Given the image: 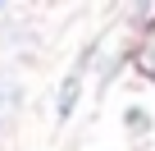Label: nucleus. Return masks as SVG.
Segmentation results:
<instances>
[{
	"label": "nucleus",
	"mask_w": 155,
	"mask_h": 151,
	"mask_svg": "<svg viewBox=\"0 0 155 151\" xmlns=\"http://www.w3.org/2000/svg\"><path fill=\"white\" fill-rule=\"evenodd\" d=\"M0 9H5V0H0Z\"/></svg>",
	"instance_id": "obj_4"
},
{
	"label": "nucleus",
	"mask_w": 155,
	"mask_h": 151,
	"mask_svg": "<svg viewBox=\"0 0 155 151\" xmlns=\"http://www.w3.org/2000/svg\"><path fill=\"white\" fill-rule=\"evenodd\" d=\"M123 124H128V128H146V124H150V119H146V115H141V110H128V115H123Z\"/></svg>",
	"instance_id": "obj_3"
},
{
	"label": "nucleus",
	"mask_w": 155,
	"mask_h": 151,
	"mask_svg": "<svg viewBox=\"0 0 155 151\" xmlns=\"http://www.w3.org/2000/svg\"><path fill=\"white\" fill-rule=\"evenodd\" d=\"M73 96H78V78H68V83H64V96H59V115H68V110H73Z\"/></svg>",
	"instance_id": "obj_2"
},
{
	"label": "nucleus",
	"mask_w": 155,
	"mask_h": 151,
	"mask_svg": "<svg viewBox=\"0 0 155 151\" xmlns=\"http://www.w3.org/2000/svg\"><path fill=\"white\" fill-rule=\"evenodd\" d=\"M14 105H18V92H14L9 83H0V119H5V115H9Z\"/></svg>",
	"instance_id": "obj_1"
}]
</instances>
